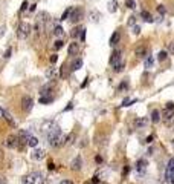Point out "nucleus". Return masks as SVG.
Listing matches in <instances>:
<instances>
[{"mask_svg": "<svg viewBox=\"0 0 174 184\" xmlns=\"http://www.w3.org/2000/svg\"><path fill=\"white\" fill-rule=\"evenodd\" d=\"M153 65H154V57H153L151 54H148L145 58H144V66H145L147 69H151Z\"/></svg>", "mask_w": 174, "mask_h": 184, "instance_id": "nucleus-19", "label": "nucleus"}, {"mask_svg": "<svg viewBox=\"0 0 174 184\" xmlns=\"http://www.w3.org/2000/svg\"><path fill=\"white\" fill-rule=\"evenodd\" d=\"M168 52H170L171 55H174V41L170 43V46H168Z\"/></svg>", "mask_w": 174, "mask_h": 184, "instance_id": "nucleus-41", "label": "nucleus"}, {"mask_svg": "<svg viewBox=\"0 0 174 184\" xmlns=\"http://www.w3.org/2000/svg\"><path fill=\"white\" fill-rule=\"evenodd\" d=\"M75 133L72 132V133H69V135H66V144H73V141H75Z\"/></svg>", "mask_w": 174, "mask_h": 184, "instance_id": "nucleus-33", "label": "nucleus"}, {"mask_svg": "<svg viewBox=\"0 0 174 184\" xmlns=\"http://www.w3.org/2000/svg\"><path fill=\"white\" fill-rule=\"evenodd\" d=\"M26 144H28V146H31V147H35L37 144H38V138H37V137H34V135H31V137L28 138Z\"/></svg>", "mask_w": 174, "mask_h": 184, "instance_id": "nucleus-28", "label": "nucleus"}, {"mask_svg": "<svg viewBox=\"0 0 174 184\" xmlns=\"http://www.w3.org/2000/svg\"><path fill=\"white\" fill-rule=\"evenodd\" d=\"M31 31H32V26H31L29 23L21 22V23L18 25V28H17V37L20 38V40H25V38H28V37H29Z\"/></svg>", "mask_w": 174, "mask_h": 184, "instance_id": "nucleus-3", "label": "nucleus"}, {"mask_svg": "<svg viewBox=\"0 0 174 184\" xmlns=\"http://www.w3.org/2000/svg\"><path fill=\"white\" fill-rule=\"evenodd\" d=\"M156 184H167V181H163V180H159Z\"/></svg>", "mask_w": 174, "mask_h": 184, "instance_id": "nucleus-53", "label": "nucleus"}, {"mask_svg": "<svg viewBox=\"0 0 174 184\" xmlns=\"http://www.w3.org/2000/svg\"><path fill=\"white\" fill-rule=\"evenodd\" d=\"M11 54H12V48H8V49H6V52L3 54V57H5V58H9V57H11Z\"/></svg>", "mask_w": 174, "mask_h": 184, "instance_id": "nucleus-38", "label": "nucleus"}, {"mask_svg": "<svg viewBox=\"0 0 174 184\" xmlns=\"http://www.w3.org/2000/svg\"><path fill=\"white\" fill-rule=\"evenodd\" d=\"M60 184H73V183H72L70 180H61V181H60Z\"/></svg>", "mask_w": 174, "mask_h": 184, "instance_id": "nucleus-49", "label": "nucleus"}, {"mask_svg": "<svg viewBox=\"0 0 174 184\" xmlns=\"http://www.w3.org/2000/svg\"><path fill=\"white\" fill-rule=\"evenodd\" d=\"M44 155H46V152H44L43 149H35L31 157H32L34 160H43V158H44Z\"/></svg>", "mask_w": 174, "mask_h": 184, "instance_id": "nucleus-22", "label": "nucleus"}, {"mask_svg": "<svg viewBox=\"0 0 174 184\" xmlns=\"http://www.w3.org/2000/svg\"><path fill=\"white\" fill-rule=\"evenodd\" d=\"M52 34L55 37H63V34H64V29H63V26H61V25H57V26L53 28Z\"/></svg>", "mask_w": 174, "mask_h": 184, "instance_id": "nucleus-26", "label": "nucleus"}, {"mask_svg": "<svg viewBox=\"0 0 174 184\" xmlns=\"http://www.w3.org/2000/svg\"><path fill=\"white\" fill-rule=\"evenodd\" d=\"M124 66H125V61H119L118 65L113 66V71H115V72H122V71H124Z\"/></svg>", "mask_w": 174, "mask_h": 184, "instance_id": "nucleus-31", "label": "nucleus"}, {"mask_svg": "<svg viewBox=\"0 0 174 184\" xmlns=\"http://www.w3.org/2000/svg\"><path fill=\"white\" fill-rule=\"evenodd\" d=\"M119 40H121V32L119 31H115L113 34H112V37H110V46H115V45H118L119 43Z\"/></svg>", "mask_w": 174, "mask_h": 184, "instance_id": "nucleus-18", "label": "nucleus"}, {"mask_svg": "<svg viewBox=\"0 0 174 184\" xmlns=\"http://www.w3.org/2000/svg\"><path fill=\"white\" fill-rule=\"evenodd\" d=\"M173 143H174V141H173Z\"/></svg>", "mask_w": 174, "mask_h": 184, "instance_id": "nucleus-55", "label": "nucleus"}, {"mask_svg": "<svg viewBox=\"0 0 174 184\" xmlns=\"http://www.w3.org/2000/svg\"><path fill=\"white\" fill-rule=\"evenodd\" d=\"M53 101V97L51 95H44V97H40V104H49Z\"/></svg>", "mask_w": 174, "mask_h": 184, "instance_id": "nucleus-27", "label": "nucleus"}, {"mask_svg": "<svg viewBox=\"0 0 174 184\" xmlns=\"http://www.w3.org/2000/svg\"><path fill=\"white\" fill-rule=\"evenodd\" d=\"M162 120V117H160V112L157 109H153V112H151V121L153 123H159Z\"/></svg>", "mask_w": 174, "mask_h": 184, "instance_id": "nucleus-25", "label": "nucleus"}, {"mask_svg": "<svg viewBox=\"0 0 174 184\" xmlns=\"http://www.w3.org/2000/svg\"><path fill=\"white\" fill-rule=\"evenodd\" d=\"M48 169H49V170H53V169H55V164H53L52 161H49V164H48Z\"/></svg>", "mask_w": 174, "mask_h": 184, "instance_id": "nucleus-47", "label": "nucleus"}, {"mask_svg": "<svg viewBox=\"0 0 174 184\" xmlns=\"http://www.w3.org/2000/svg\"><path fill=\"white\" fill-rule=\"evenodd\" d=\"M125 91H128V81L127 80H124L121 85L118 86V92H125Z\"/></svg>", "mask_w": 174, "mask_h": 184, "instance_id": "nucleus-30", "label": "nucleus"}, {"mask_svg": "<svg viewBox=\"0 0 174 184\" xmlns=\"http://www.w3.org/2000/svg\"><path fill=\"white\" fill-rule=\"evenodd\" d=\"M108 11L110 12H116L118 11V2L116 0H110L108 2Z\"/></svg>", "mask_w": 174, "mask_h": 184, "instance_id": "nucleus-29", "label": "nucleus"}, {"mask_svg": "<svg viewBox=\"0 0 174 184\" xmlns=\"http://www.w3.org/2000/svg\"><path fill=\"white\" fill-rule=\"evenodd\" d=\"M3 112H5V110L2 109V106H0V118H3Z\"/></svg>", "mask_w": 174, "mask_h": 184, "instance_id": "nucleus-52", "label": "nucleus"}, {"mask_svg": "<svg viewBox=\"0 0 174 184\" xmlns=\"http://www.w3.org/2000/svg\"><path fill=\"white\" fill-rule=\"evenodd\" d=\"M127 25H128V26H135V25H136V17H135V16H130Z\"/></svg>", "mask_w": 174, "mask_h": 184, "instance_id": "nucleus-37", "label": "nucleus"}, {"mask_svg": "<svg viewBox=\"0 0 174 184\" xmlns=\"http://www.w3.org/2000/svg\"><path fill=\"white\" fill-rule=\"evenodd\" d=\"M153 138H154L153 135H148V137H147V140H145V143H151V141H153Z\"/></svg>", "mask_w": 174, "mask_h": 184, "instance_id": "nucleus-48", "label": "nucleus"}, {"mask_svg": "<svg viewBox=\"0 0 174 184\" xmlns=\"http://www.w3.org/2000/svg\"><path fill=\"white\" fill-rule=\"evenodd\" d=\"M26 8H28V2H23V3H21V6H20V11H25Z\"/></svg>", "mask_w": 174, "mask_h": 184, "instance_id": "nucleus-45", "label": "nucleus"}, {"mask_svg": "<svg viewBox=\"0 0 174 184\" xmlns=\"http://www.w3.org/2000/svg\"><path fill=\"white\" fill-rule=\"evenodd\" d=\"M157 11H159V12H160V14H162V16H163V14H165V12H167V9H165V8H163V5H159V6H157Z\"/></svg>", "mask_w": 174, "mask_h": 184, "instance_id": "nucleus-39", "label": "nucleus"}, {"mask_svg": "<svg viewBox=\"0 0 174 184\" xmlns=\"http://www.w3.org/2000/svg\"><path fill=\"white\" fill-rule=\"evenodd\" d=\"M147 166H148V161H147V160H144V158L138 160V163H136V170H138L139 175H144V173H145Z\"/></svg>", "mask_w": 174, "mask_h": 184, "instance_id": "nucleus-12", "label": "nucleus"}, {"mask_svg": "<svg viewBox=\"0 0 174 184\" xmlns=\"http://www.w3.org/2000/svg\"><path fill=\"white\" fill-rule=\"evenodd\" d=\"M3 118H5L6 121H8V124H9L11 128H17V123L14 121V118H12V115H11V114H9L8 110H5V112H3Z\"/></svg>", "mask_w": 174, "mask_h": 184, "instance_id": "nucleus-17", "label": "nucleus"}, {"mask_svg": "<svg viewBox=\"0 0 174 184\" xmlns=\"http://www.w3.org/2000/svg\"><path fill=\"white\" fill-rule=\"evenodd\" d=\"M5 31H6V28H5V26H0V37L5 34Z\"/></svg>", "mask_w": 174, "mask_h": 184, "instance_id": "nucleus-50", "label": "nucleus"}, {"mask_svg": "<svg viewBox=\"0 0 174 184\" xmlns=\"http://www.w3.org/2000/svg\"><path fill=\"white\" fill-rule=\"evenodd\" d=\"M150 54V48L145 45V43H140V45H138L136 46V49H135V55L138 57V58H145L147 55Z\"/></svg>", "mask_w": 174, "mask_h": 184, "instance_id": "nucleus-5", "label": "nucleus"}, {"mask_svg": "<svg viewBox=\"0 0 174 184\" xmlns=\"http://www.w3.org/2000/svg\"><path fill=\"white\" fill-rule=\"evenodd\" d=\"M70 12H72V8H67L64 12H63V16H61V20H69V16Z\"/></svg>", "mask_w": 174, "mask_h": 184, "instance_id": "nucleus-35", "label": "nucleus"}, {"mask_svg": "<svg viewBox=\"0 0 174 184\" xmlns=\"http://www.w3.org/2000/svg\"><path fill=\"white\" fill-rule=\"evenodd\" d=\"M174 178V158H171L167 164V169H165V181H171Z\"/></svg>", "mask_w": 174, "mask_h": 184, "instance_id": "nucleus-7", "label": "nucleus"}, {"mask_svg": "<svg viewBox=\"0 0 174 184\" xmlns=\"http://www.w3.org/2000/svg\"><path fill=\"white\" fill-rule=\"evenodd\" d=\"M125 6H127L128 9H135V8H136V2H135V0H125Z\"/></svg>", "mask_w": 174, "mask_h": 184, "instance_id": "nucleus-34", "label": "nucleus"}, {"mask_svg": "<svg viewBox=\"0 0 174 184\" xmlns=\"http://www.w3.org/2000/svg\"><path fill=\"white\" fill-rule=\"evenodd\" d=\"M81 167H83V158H81L80 155H76V157L72 160V163H70V169L75 170V172H78V170H81Z\"/></svg>", "mask_w": 174, "mask_h": 184, "instance_id": "nucleus-10", "label": "nucleus"}, {"mask_svg": "<svg viewBox=\"0 0 174 184\" xmlns=\"http://www.w3.org/2000/svg\"><path fill=\"white\" fill-rule=\"evenodd\" d=\"M80 52V45L76 41H72L69 46H67V54L69 55H76Z\"/></svg>", "mask_w": 174, "mask_h": 184, "instance_id": "nucleus-14", "label": "nucleus"}, {"mask_svg": "<svg viewBox=\"0 0 174 184\" xmlns=\"http://www.w3.org/2000/svg\"><path fill=\"white\" fill-rule=\"evenodd\" d=\"M133 32H135L136 36H139V34H140V26H138V25H135V26H133Z\"/></svg>", "mask_w": 174, "mask_h": 184, "instance_id": "nucleus-40", "label": "nucleus"}, {"mask_svg": "<svg viewBox=\"0 0 174 184\" xmlns=\"http://www.w3.org/2000/svg\"><path fill=\"white\" fill-rule=\"evenodd\" d=\"M49 60H51V63H53V65H55V63H57V60H58V55H57V54H52Z\"/></svg>", "mask_w": 174, "mask_h": 184, "instance_id": "nucleus-42", "label": "nucleus"}, {"mask_svg": "<svg viewBox=\"0 0 174 184\" xmlns=\"http://www.w3.org/2000/svg\"><path fill=\"white\" fill-rule=\"evenodd\" d=\"M17 144H18V138L17 135H9L5 141V146L8 149H17Z\"/></svg>", "mask_w": 174, "mask_h": 184, "instance_id": "nucleus-9", "label": "nucleus"}, {"mask_svg": "<svg viewBox=\"0 0 174 184\" xmlns=\"http://www.w3.org/2000/svg\"><path fill=\"white\" fill-rule=\"evenodd\" d=\"M29 137H31V132H29V130H25V129H21V130H18V132H17L18 141H21V143H26Z\"/></svg>", "mask_w": 174, "mask_h": 184, "instance_id": "nucleus-13", "label": "nucleus"}, {"mask_svg": "<svg viewBox=\"0 0 174 184\" xmlns=\"http://www.w3.org/2000/svg\"><path fill=\"white\" fill-rule=\"evenodd\" d=\"M32 108H34V100H32V97L25 95V97L21 98V109L25 110V112H31Z\"/></svg>", "mask_w": 174, "mask_h": 184, "instance_id": "nucleus-6", "label": "nucleus"}, {"mask_svg": "<svg viewBox=\"0 0 174 184\" xmlns=\"http://www.w3.org/2000/svg\"><path fill=\"white\" fill-rule=\"evenodd\" d=\"M63 46H64V41H63V40H57V41H55V45H53V48H55V49H61Z\"/></svg>", "mask_w": 174, "mask_h": 184, "instance_id": "nucleus-36", "label": "nucleus"}, {"mask_svg": "<svg viewBox=\"0 0 174 184\" xmlns=\"http://www.w3.org/2000/svg\"><path fill=\"white\" fill-rule=\"evenodd\" d=\"M46 77H48L49 80H55V78L58 77V69H57V68H49V69L46 71Z\"/></svg>", "mask_w": 174, "mask_h": 184, "instance_id": "nucleus-23", "label": "nucleus"}, {"mask_svg": "<svg viewBox=\"0 0 174 184\" xmlns=\"http://www.w3.org/2000/svg\"><path fill=\"white\" fill-rule=\"evenodd\" d=\"M83 16H84V11H83V8H72V12H70L69 16V20L70 23H78V22H81L83 20Z\"/></svg>", "mask_w": 174, "mask_h": 184, "instance_id": "nucleus-4", "label": "nucleus"}, {"mask_svg": "<svg viewBox=\"0 0 174 184\" xmlns=\"http://www.w3.org/2000/svg\"><path fill=\"white\" fill-rule=\"evenodd\" d=\"M140 17H142V20H144V22H147V23H153V22H154V17H153V16H151L147 9H144V11L140 12Z\"/></svg>", "mask_w": 174, "mask_h": 184, "instance_id": "nucleus-21", "label": "nucleus"}, {"mask_svg": "<svg viewBox=\"0 0 174 184\" xmlns=\"http://www.w3.org/2000/svg\"><path fill=\"white\" fill-rule=\"evenodd\" d=\"M41 181H43V175L38 172H32L21 178V184H40Z\"/></svg>", "mask_w": 174, "mask_h": 184, "instance_id": "nucleus-2", "label": "nucleus"}, {"mask_svg": "<svg viewBox=\"0 0 174 184\" xmlns=\"http://www.w3.org/2000/svg\"><path fill=\"white\" fill-rule=\"evenodd\" d=\"M96 163H103V158H101V157H99V155H98V157H96Z\"/></svg>", "mask_w": 174, "mask_h": 184, "instance_id": "nucleus-51", "label": "nucleus"}, {"mask_svg": "<svg viewBox=\"0 0 174 184\" xmlns=\"http://www.w3.org/2000/svg\"><path fill=\"white\" fill-rule=\"evenodd\" d=\"M48 140H49V144L52 147H61L66 144V135H63L61 129L58 126H53L49 133H48Z\"/></svg>", "mask_w": 174, "mask_h": 184, "instance_id": "nucleus-1", "label": "nucleus"}, {"mask_svg": "<svg viewBox=\"0 0 174 184\" xmlns=\"http://www.w3.org/2000/svg\"><path fill=\"white\" fill-rule=\"evenodd\" d=\"M83 29L84 28H81V26H76V28H73L72 31H70V37L72 38H76V37L81 36V32H83Z\"/></svg>", "mask_w": 174, "mask_h": 184, "instance_id": "nucleus-24", "label": "nucleus"}, {"mask_svg": "<svg viewBox=\"0 0 174 184\" xmlns=\"http://www.w3.org/2000/svg\"><path fill=\"white\" fill-rule=\"evenodd\" d=\"M53 88V83H48V85H44V86H41V89H40V97H44V95H49L51 91H52Z\"/></svg>", "mask_w": 174, "mask_h": 184, "instance_id": "nucleus-15", "label": "nucleus"}, {"mask_svg": "<svg viewBox=\"0 0 174 184\" xmlns=\"http://www.w3.org/2000/svg\"><path fill=\"white\" fill-rule=\"evenodd\" d=\"M165 108H167V109H174V103L173 101H168V103L165 104Z\"/></svg>", "mask_w": 174, "mask_h": 184, "instance_id": "nucleus-44", "label": "nucleus"}, {"mask_svg": "<svg viewBox=\"0 0 174 184\" xmlns=\"http://www.w3.org/2000/svg\"><path fill=\"white\" fill-rule=\"evenodd\" d=\"M0 181H2V178H0Z\"/></svg>", "mask_w": 174, "mask_h": 184, "instance_id": "nucleus-54", "label": "nucleus"}, {"mask_svg": "<svg viewBox=\"0 0 174 184\" xmlns=\"http://www.w3.org/2000/svg\"><path fill=\"white\" fill-rule=\"evenodd\" d=\"M147 124H148V118H147V117H144V118H136V120H135V128L136 129H144Z\"/></svg>", "mask_w": 174, "mask_h": 184, "instance_id": "nucleus-16", "label": "nucleus"}, {"mask_svg": "<svg viewBox=\"0 0 174 184\" xmlns=\"http://www.w3.org/2000/svg\"><path fill=\"white\" fill-rule=\"evenodd\" d=\"M128 172H130V167H128V166H125V167H124V170H122V177H127V173H128Z\"/></svg>", "mask_w": 174, "mask_h": 184, "instance_id": "nucleus-43", "label": "nucleus"}, {"mask_svg": "<svg viewBox=\"0 0 174 184\" xmlns=\"http://www.w3.org/2000/svg\"><path fill=\"white\" fill-rule=\"evenodd\" d=\"M167 57H168V52H167V51H160V52L157 54V60H159V61H165Z\"/></svg>", "mask_w": 174, "mask_h": 184, "instance_id": "nucleus-32", "label": "nucleus"}, {"mask_svg": "<svg viewBox=\"0 0 174 184\" xmlns=\"http://www.w3.org/2000/svg\"><path fill=\"white\" fill-rule=\"evenodd\" d=\"M80 38H81L83 41L86 40V29H83V32H81V36H80Z\"/></svg>", "mask_w": 174, "mask_h": 184, "instance_id": "nucleus-46", "label": "nucleus"}, {"mask_svg": "<svg viewBox=\"0 0 174 184\" xmlns=\"http://www.w3.org/2000/svg\"><path fill=\"white\" fill-rule=\"evenodd\" d=\"M119 61H122V52L119 51V49H116V51H113V52H112L108 63H110V66H115V65H118Z\"/></svg>", "mask_w": 174, "mask_h": 184, "instance_id": "nucleus-8", "label": "nucleus"}, {"mask_svg": "<svg viewBox=\"0 0 174 184\" xmlns=\"http://www.w3.org/2000/svg\"><path fill=\"white\" fill-rule=\"evenodd\" d=\"M162 117V120L168 124V123H171L173 121V118H174V109H167L165 108V110H163V114L160 115Z\"/></svg>", "mask_w": 174, "mask_h": 184, "instance_id": "nucleus-11", "label": "nucleus"}, {"mask_svg": "<svg viewBox=\"0 0 174 184\" xmlns=\"http://www.w3.org/2000/svg\"><path fill=\"white\" fill-rule=\"evenodd\" d=\"M81 68H83V60H81V58L73 60L72 65H70V71H72V72H75V71H78V69H81Z\"/></svg>", "mask_w": 174, "mask_h": 184, "instance_id": "nucleus-20", "label": "nucleus"}]
</instances>
